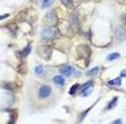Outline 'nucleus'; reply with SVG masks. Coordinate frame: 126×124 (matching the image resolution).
I'll list each match as a JSON object with an SVG mask.
<instances>
[{
    "mask_svg": "<svg viewBox=\"0 0 126 124\" xmlns=\"http://www.w3.org/2000/svg\"><path fill=\"white\" fill-rule=\"evenodd\" d=\"M117 104H118V97H114V98L111 99V102H110V104L107 105V108H106V109H112V108H115V106H117Z\"/></svg>",
    "mask_w": 126,
    "mask_h": 124,
    "instance_id": "obj_13",
    "label": "nucleus"
},
{
    "mask_svg": "<svg viewBox=\"0 0 126 124\" xmlns=\"http://www.w3.org/2000/svg\"><path fill=\"white\" fill-rule=\"evenodd\" d=\"M77 89H80V86H79V85H73V86L71 87V90H69V94H71V96H73V94L76 93Z\"/></svg>",
    "mask_w": 126,
    "mask_h": 124,
    "instance_id": "obj_17",
    "label": "nucleus"
},
{
    "mask_svg": "<svg viewBox=\"0 0 126 124\" xmlns=\"http://www.w3.org/2000/svg\"><path fill=\"white\" fill-rule=\"evenodd\" d=\"M99 70H100L99 67H94L92 70H88V71H87V75H88V76H95V75L99 72Z\"/></svg>",
    "mask_w": 126,
    "mask_h": 124,
    "instance_id": "obj_12",
    "label": "nucleus"
},
{
    "mask_svg": "<svg viewBox=\"0 0 126 124\" xmlns=\"http://www.w3.org/2000/svg\"><path fill=\"white\" fill-rule=\"evenodd\" d=\"M53 82H54L56 85L58 86V87H64V85H65V79H64V75H63V74L56 75V76L53 78Z\"/></svg>",
    "mask_w": 126,
    "mask_h": 124,
    "instance_id": "obj_8",
    "label": "nucleus"
},
{
    "mask_svg": "<svg viewBox=\"0 0 126 124\" xmlns=\"http://www.w3.org/2000/svg\"><path fill=\"white\" fill-rule=\"evenodd\" d=\"M34 72H35V75H38V76H42V75H44V67L37 66L35 70H34Z\"/></svg>",
    "mask_w": 126,
    "mask_h": 124,
    "instance_id": "obj_15",
    "label": "nucleus"
},
{
    "mask_svg": "<svg viewBox=\"0 0 126 124\" xmlns=\"http://www.w3.org/2000/svg\"><path fill=\"white\" fill-rule=\"evenodd\" d=\"M121 76H122V78H123V76H126V71H125V70H123V71L121 72Z\"/></svg>",
    "mask_w": 126,
    "mask_h": 124,
    "instance_id": "obj_21",
    "label": "nucleus"
},
{
    "mask_svg": "<svg viewBox=\"0 0 126 124\" xmlns=\"http://www.w3.org/2000/svg\"><path fill=\"white\" fill-rule=\"evenodd\" d=\"M117 59H119V53H118V52H114V53H110V55L107 56V60H109V61H112V60H117Z\"/></svg>",
    "mask_w": 126,
    "mask_h": 124,
    "instance_id": "obj_14",
    "label": "nucleus"
},
{
    "mask_svg": "<svg viewBox=\"0 0 126 124\" xmlns=\"http://www.w3.org/2000/svg\"><path fill=\"white\" fill-rule=\"evenodd\" d=\"M71 26H72V29H73L75 31H77L79 30V18H77V14L76 12H73V14L71 15Z\"/></svg>",
    "mask_w": 126,
    "mask_h": 124,
    "instance_id": "obj_6",
    "label": "nucleus"
},
{
    "mask_svg": "<svg viewBox=\"0 0 126 124\" xmlns=\"http://www.w3.org/2000/svg\"><path fill=\"white\" fill-rule=\"evenodd\" d=\"M38 96H39V98H47V97H50L52 96V89H50V86L42 85L38 89Z\"/></svg>",
    "mask_w": 126,
    "mask_h": 124,
    "instance_id": "obj_3",
    "label": "nucleus"
},
{
    "mask_svg": "<svg viewBox=\"0 0 126 124\" xmlns=\"http://www.w3.org/2000/svg\"><path fill=\"white\" fill-rule=\"evenodd\" d=\"M52 3H53V0H42L41 7H42V8H47V7H49Z\"/></svg>",
    "mask_w": 126,
    "mask_h": 124,
    "instance_id": "obj_16",
    "label": "nucleus"
},
{
    "mask_svg": "<svg viewBox=\"0 0 126 124\" xmlns=\"http://www.w3.org/2000/svg\"><path fill=\"white\" fill-rule=\"evenodd\" d=\"M58 30H60V33L64 34V36H71L72 34V26H71V23L60 21V22H58Z\"/></svg>",
    "mask_w": 126,
    "mask_h": 124,
    "instance_id": "obj_2",
    "label": "nucleus"
},
{
    "mask_svg": "<svg viewBox=\"0 0 126 124\" xmlns=\"http://www.w3.org/2000/svg\"><path fill=\"white\" fill-rule=\"evenodd\" d=\"M60 34H61L60 30H58L57 27H53V26L45 27V29H42V31H41V37L44 40H53V38H56V37H58Z\"/></svg>",
    "mask_w": 126,
    "mask_h": 124,
    "instance_id": "obj_1",
    "label": "nucleus"
},
{
    "mask_svg": "<svg viewBox=\"0 0 126 124\" xmlns=\"http://www.w3.org/2000/svg\"><path fill=\"white\" fill-rule=\"evenodd\" d=\"M92 86H94V80H88V82H85L84 85H81V86H80V93H83V91H85L87 89L92 87Z\"/></svg>",
    "mask_w": 126,
    "mask_h": 124,
    "instance_id": "obj_9",
    "label": "nucleus"
},
{
    "mask_svg": "<svg viewBox=\"0 0 126 124\" xmlns=\"http://www.w3.org/2000/svg\"><path fill=\"white\" fill-rule=\"evenodd\" d=\"M58 71H60V74H63L64 76H71V75L75 74V68L72 66H61L60 68H58Z\"/></svg>",
    "mask_w": 126,
    "mask_h": 124,
    "instance_id": "obj_4",
    "label": "nucleus"
},
{
    "mask_svg": "<svg viewBox=\"0 0 126 124\" xmlns=\"http://www.w3.org/2000/svg\"><path fill=\"white\" fill-rule=\"evenodd\" d=\"M30 52H31V47H30V45H27V47H26L25 49L22 50V52H19V57H20V59L26 57V56H27Z\"/></svg>",
    "mask_w": 126,
    "mask_h": 124,
    "instance_id": "obj_10",
    "label": "nucleus"
},
{
    "mask_svg": "<svg viewBox=\"0 0 126 124\" xmlns=\"http://www.w3.org/2000/svg\"><path fill=\"white\" fill-rule=\"evenodd\" d=\"M114 124H121V119H117V120H114Z\"/></svg>",
    "mask_w": 126,
    "mask_h": 124,
    "instance_id": "obj_20",
    "label": "nucleus"
},
{
    "mask_svg": "<svg viewBox=\"0 0 126 124\" xmlns=\"http://www.w3.org/2000/svg\"><path fill=\"white\" fill-rule=\"evenodd\" d=\"M45 21L46 22H49L50 25H53V23L57 22V17H56V11H49L46 14V17H45Z\"/></svg>",
    "mask_w": 126,
    "mask_h": 124,
    "instance_id": "obj_7",
    "label": "nucleus"
},
{
    "mask_svg": "<svg viewBox=\"0 0 126 124\" xmlns=\"http://www.w3.org/2000/svg\"><path fill=\"white\" fill-rule=\"evenodd\" d=\"M121 83H122V76L115 78L114 80H110V82H109V86H121Z\"/></svg>",
    "mask_w": 126,
    "mask_h": 124,
    "instance_id": "obj_11",
    "label": "nucleus"
},
{
    "mask_svg": "<svg viewBox=\"0 0 126 124\" xmlns=\"http://www.w3.org/2000/svg\"><path fill=\"white\" fill-rule=\"evenodd\" d=\"M38 53L41 55V57L42 59H49L50 57V53H52V49H50L49 47H46V45H42L41 48H39V50H38Z\"/></svg>",
    "mask_w": 126,
    "mask_h": 124,
    "instance_id": "obj_5",
    "label": "nucleus"
},
{
    "mask_svg": "<svg viewBox=\"0 0 126 124\" xmlns=\"http://www.w3.org/2000/svg\"><path fill=\"white\" fill-rule=\"evenodd\" d=\"M61 3H63L65 7H71L72 6V0H61Z\"/></svg>",
    "mask_w": 126,
    "mask_h": 124,
    "instance_id": "obj_18",
    "label": "nucleus"
},
{
    "mask_svg": "<svg viewBox=\"0 0 126 124\" xmlns=\"http://www.w3.org/2000/svg\"><path fill=\"white\" fill-rule=\"evenodd\" d=\"M91 91H92V87H90V89H87L85 91H83V93H81V96H83V97H87L88 94L91 93Z\"/></svg>",
    "mask_w": 126,
    "mask_h": 124,
    "instance_id": "obj_19",
    "label": "nucleus"
}]
</instances>
